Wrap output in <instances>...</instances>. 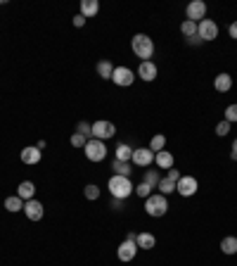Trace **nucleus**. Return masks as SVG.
<instances>
[{"label":"nucleus","mask_w":237,"mask_h":266,"mask_svg":"<svg viewBox=\"0 0 237 266\" xmlns=\"http://www.w3.org/2000/svg\"><path fill=\"white\" fill-rule=\"evenodd\" d=\"M180 31H183L185 38H192V36H197V21L185 19L183 24H180Z\"/></svg>","instance_id":"a878e982"},{"label":"nucleus","mask_w":237,"mask_h":266,"mask_svg":"<svg viewBox=\"0 0 237 266\" xmlns=\"http://www.w3.org/2000/svg\"><path fill=\"white\" fill-rule=\"evenodd\" d=\"M164 145H166V136H162V133H157V136L150 140V150L154 152V155H157V152H162Z\"/></svg>","instance_id":"bb28decb"},{"label":"nucleus","mask_w":237,"mask_h":266,"mask_svg":"<svg viewBox=\"0 0 237 266\" xmlns=\"http://www.w3.org/2000/svg\"><path fill=\"white\" fill-rule=\"evenodd\" d=\"M97 74H100V79H112V74H114V64L109 62V60L97 62Z\"/></svg>","instance_id":"5701e85b"},{"label":"nucleus","mask_w":237,"mask_h":266,"mask_svg":"<svg viewBox=\"0 0 237 266\" xmlns=\"http://www.w3.org/2000/svg\"><path fill=\"white\" fill-rule=\"evenodd\" d=\"M24 214H26V219L29 221H41L43 219V202H38V200H29V202H24Z\"/></svg>","instance_id":"9d476101"},{"label":"nucleus","mask_w":237,"mask_h":266,"mask_svg":"<svg viewBox=\"0 0 237 266\" xmlns=\"http://www.w3.org/2000/svg\"><path fill=\"white\" fill-rule=\"evenodd\" d=\"M112 209H118V212H121V209H123V200H117V197H114V200H112Z\"/></svg>","instance_id":"4c0bfd02"},{"label":"nucleus","mask_w":237,"mask_h":266,"mask_svg":"<svg viewBox=\"0 0 237 266\" xmlns=\"http://www.w3.org/2000/svg\"><path fill=\"white\" fill-rule=\"evenodd\" d=\"M112 169L117 171V176H130V171H133V167H130V162H118V160H114V164H112Z\"/></svg>","instance_id":"b1692460"},{"label":"nucleus","mask_w":237,"mask_h":266,"mask_svg":"<svg viewBox=\"0 0 237 266\" xmlns=\"http://www.w3.org/2000/svg\"><path fill=\"white\" fill-rule=\"evenodd\" d=\"M154 162H157V167H162V169L169 171L173 167V155L162 150V152H157V155H154Z\"/></svg>","instance_id":"6ab92c4d"},{"label":"nucleus","mask_w":237,"mask_h":266,"mask_svg":"<svg viewBox=\"0 0 237 266\" xmlns=\"http://www.w3.org/2000/svg\"><path fill=\"white\" fill-rule=\"evenodd\" d=\"M185 12H187V19L199 24V21L204 19V14H206V2H202V0H192V2L187 5V10Z\"/></svg>","instance_id":"9b49d317"},{"label":"nucleus","mask_w":237,"mask_h":266,"mask_svg":"<svg viewBox=\"0 0 237 266\" xmlns=\"http://www.w3.org/2000/svg\"><path fill=\"white\" fill-rule=\"evenodd\" d=\"M97 12H100V2L97 0H81V14L83 17H95Z\"/></svg>","instance_id":"f3484780"},{"label":"nucleus","mask_w":237,"mask_h":266,"mask_svg":"<svg viewBox=\"0 0 237 266\" xmlns=\"http://www.w3.org/2000/svg\"><path fill=\"white\" fill-rule=\"evenodd\" d=\"M109 192H112V197H117V200H126V197H130L133 195V190H135V185L130 183V176H112L107 183Z\"/></svg>","instance_id":"f257e3e1"},{"label":"nucleus","mask_w":237,"mask_h":266,"mask_svg":"<svg viewBox=\"0 0 237 266\" xmlns=\"http://www.w3.org/2000/svg\"><path fill=\"white\" fill-rule=\"evenodd\" d=\"M130 48H133L135 57H140L142 62H147L152 55H154V41H152L147 33H135V36L130 38Z\"/></svg>","instance_id":"f03ea898"},{"label":"nucleus","mask_w":237,"mask_h":266,"mask_svg":"<svg viewBox=\"0 0 237 266\" xmlns=\"http://www.w3.org/2000/svg\"><path fill=\"white\" fill-rule=\"evenodd\" d=\"M5 209L7 212H22L24 209V200L19 197V195H12V197H5Z\"/></svg>","instance_id":"aec40b11"},{"label":"nucleus","mask_w":237,"mask_h":266,"mask_svg":"<svg viewBox=\"0 0 237 266\" xmlns=\"http://www.w3.org/2000/svg\"><path fill=\"white\" fill-rule=\"evenodd\" d=\"M117 160L118 162H130V160H133V148H130L128 143H121V145H117Z\"/></svg>","instance_id":"412c9836"},{"label":"nucleus","mask_w":237,"mask_h":266,"mask_svg":"<svg viewBox=\"0 0 237 266\" xmlns=\"http://www.w3.org/2000/svg\"><path fill=\"white\" fill-rule=\"evenodd\" d=\"M230 160L237 162V138L233 140V150H230Z\"/></svg>","instance_id":"58836bf2"},{"label":"nucleus","mask_w":237,"mask_h":266,"mask_svg":"<svg viewBox=\"0 0 237 266\" xmlns=\"http://www.w3.org/2000/svg\"><path fill=\"white\" fill-rule=\"evenodd\" d=\"M114 133H117V126H114L112 121H95V124H93V138L102 140V143L107 138H112Z\"/></svg>","instance_id":"6e6552de"},{"label":"nucleus","mask_w":237,"mask_h":266,"mask_svg":"<svg viewBox=\"0 0 237 266\" xmlns=\"http://www.w3.org/2000/svg\"><path fill=\"white\" fill-rule=\"evenodd\" d=\"M112 81H114L117 86L128 88V86H133V81H135V72H133V69H128V67H114Z\"/></svg>","instance_id":"423d86ee"},{"label":"nucleus","mask_w":237,"mask_h":266,"mask_svg":"<svg viewBox=\"0 0 237 266\" xmlns=\"http://www.w3.org/2000/svg\"><path fill=\"white\" fill-rule=\"evenodd\" d=\"M138 76H140L142 81H154V79H157V64L152 62V60L140 62V67H138Z\"/></svg>","instance_id":"4468645a"},{"label":"nucleus","mask_w":237,"mask_h":266,"mask_svg":"<svg viewBox=\"0 0 237 266\" xmlns=\"http://www.w3.org/2000/svg\"><path fill=\"white\" fill-rule=\"evenodd\" d=\"M228 133H230V124L223 119V121L216 126V136H221V138H223V136H228Z\"/></svg>","instance_id":"473e14b6"},{"label":"nucleus","mask_w":237,"mask_h":266,"mask_svg":"<svg viewBox=\"0 0 237 266\" xmlns=\"http://www.w3.org/2000/svg\"><path fill=\"white\" fill-rule=\"evenodd\" d=\"M221 252H223V255H235L237 252V238H233V235L223 238V240H221Z\"/></svg>","instance_id":"4be33fe9"},{"label":"nucleus","mask_w":237,"mask_h":266,"mask_svg":"<svg viewBox=\"0 0 237 266\" xmlns=\"http://www.w3.org/2000/svg\"><path fill=\"white\" fill-rule=\"evenodd\" d=\"M214 88L218 90V93H228V90L233 88V76L226 74V72H223V74H218L216 76V81H214Z\"/></svg>","instance_id":"dca6fc26"},{"label":"nucleus","mask_w":237,"mask_h":266,"mask_svg":"<svg viewBox=\"0 0 237 266\" xmlns=\"http://www.w3.org/2000/svg\"><path fill=\"white\" fill-rule=\"evenodd\" d=\"M130 162L135 167H150L152 162H154V152L150 148H138V150H133V160Z\"/></svg>","instance_id":"f8f14e48"},{"label":"nucleus","mask_w":237,"mask_h":266,"mask_svg":"<svg viewBox=\"0 0 237 266\" xmlns=\"http://www.w3.org/2000/svg\"><path fill=\"white\" fill-rule=\"evenodd\" d=\"M197 188H199V183H197L194 176H180V181L176 183V192L183 195V197H192Z\"/></svg>","instance_id":"0eeeda50"},{"label":"nucleus","mask_w":237,"mask_h":266,"mask_svg":"<svg viewBox=\"0 0 237 266\" xmlns=\"http://www.w3.org/2000/svg\"><path fill=\"white\" fill-rule=\"evenodd\" d=\"M83 192H86L88 200H97V197H100V188H97L95 183H88L86 190H83Z\"/></svg>","instance_id":"c85d7f7f"},{"label":"nucleus","mask_w":237,"mask_h":266,"mask_svg":"<svg viewBox=\"0 0 237 266\" xmlns=\"http://www.w3.org/2000/svg\"><path fill=\"white\" fill-rule=\"evenodd\" d=\"M135 243H138V247H140V250H152V247L157 245V238L145 231V233H138V240H135Z\"/></svg>","instance_id":"a211bd4d"},{"label":"nucleus","mask_w":237,"mask_h":266,"mask_svg":"<svg viewBox=\"0 0 237 266\" xmlns=\"http://www.w3.org/2000/svg\"><path fill=\"white\" fill-rule=\"evenodd\" d=\"M17 195L22 197L24 202H29V200H33V195H36V185H33L31 181H22L17 185Z\"/></svg>","instance_id":"2eb2a0df"},{"label":"nucleus","mask_w":237,"mask_h":266,"mask_svg":"<svg viewBox=\"0 0 237 266\" xmlns=\"http://www.w3.org/2000/svg\"><path fill=\"white\" fill-rule=\"evenodd\" d=\"M166 209H169V200H166V195H162V192H159V195L154 192V195H150V197L145 200V212L150 214V216H154V219H157V216H164Z\"/></svg>","instance_id":"7ed1b4c3"},{"label":"nucleus","mask_w":237,"mask_h":266,"mask_svg":"<svg viewBox=\"0 0 237 266\" xmlns=\"http://www.w3.org/2000/svg\"><path fill=\"white\" fill-rule=\"evenodd\" d=\"M226 121L228 124H235L237 121V105H228L226 107Z\"/></svg>","instance_id":"7c9ffc66"},{"label":"nucleus","mask_w":237,"mask_h":266,"mask_svg":"<svg viewBox=\"0 0 237 266\" xmlns=\"http://www.w3.org/2000/svg\"><path fill=\"white\" fill-rule=\"evenodd\" d=\"M86 143H88V138H83L81 133H74V136H71V145H74V148H86Z\"/></svg>","instance_id":"72a5a7b5"},{"label":"nucleus","mask_w":237,"mask_h":266,"mask_svg":"<svg viewBox=\"0 0 237 266\" xmlns=\"http://www.w3.org/2000/svg\"><path fill=\"white\" fill-rule=\"evenodd\" d=\"M83 24H86V17H83V14H76V17H74V26H78V29H81Z\"/></svg>","instance_id":"c9c22d12"},{"label":"nucleus","mask_w":237,"mask_h":266,"mask_svg":"<svg viewBox=\"0 0 237 266\" xmlns=\"http://www.w3.org/2000/svg\"><path fill=\"white\" fill-rule=\"evenodd\" d=\"M76 133H81L83 138H88V136H93V124H86V121H81V124L76 126Z\"/></svg>","instance_id":"c756f323"},{"label":"nucleus","mask_w":237,"mask_h":266,"mask_svg":"<svg viewBox=\"0 0 237 266\" xmlns=\"http://www.w3.org/2000/svg\"><path fill=\"white\" fill-rule=\"evenodd\" d=\"M159 190H162V195H169V192H176V181H171V178H166L164 176L162 181H159V185H157Z\"/></svg>","instance_id":"cd10ccee"},{"label":"nucleus","mask_w":237,"mask_h":266,"mask_svg":"<svg viewBox=\"0 0 237 266\" xmlns=\"http://www.w3.org/2000/svg\"><path fill=\"white\" fill-rule=\"evenodd\" d=\"M135 255H138V243H133V240H123L117 250L118 262H133Z\"/></svg>","instance_id":"1a4fd4ad"},{"label":"nucleus","mask_w":237,"mask_h":266,"mask_svg":"<svg viewBox=\"0 0 237 266\" xmlns=\"http://www.w3.org/2000/svg\"><path fill=\"white\" fill-rule=\"evenodd\" d=\"M228 33H230V38H235V41H237V21H233V24H230Z\"/></svg>","instance_id":"e433bc0d"},{"label":"nucleus","mask_w":237,"mask_h":266,"mask_svg":"<svg viewBox=\"0 0 237 266\" xmlns=\"http://www.w3.org/2000/svg\"><path fill=\"white\" fill-rule=\"evenodd\" d=\"M159 181H162V176L157 174V171H145V178H142V183H147L152 190H157V185H159Z\"/></svg>","instance_id":"393cba45"},{"label":"nucleus","mask_w":237,"mask_h":266,"mask_svg":"<svg viewBox=\"0 0 237 266\" xmlns=\"http://www.w3.org/2000/svg\"><path fill=\"white\" fill-rule=\"evenodd\" d=\"M197 36L202 38V43L216 41V38H218V24H216L214 19H202L197 24Z\"/></svg>","instance_id":"39448f33"},{"label":"nucleus","mask_w":237,"mask_h":266,"mask_svg":"<svg viewBox=\"0 0 237 266\" xmlns=\"http://www.w3.org/2000/svg\"><path fill=\"white\" fill-rule=\"evenodd\" d=\"M19 157H22L24 164H31V167H33V164H38V162L43 160V152L36 148V145H31V148H24Z\"/></svg>","instance_id":"ddd939ff"},{"label":"nucleus","mask_w":237,"mask_h":266,"mask_svg":"<svg viewBox=\"0 0 237 266\" xmlns=\"http://www.w3.org/2000/svg\"><path fill=\"white\" fill-rule=\"evenodd\" d=\"M187 43H190V45H199L202 38H199V36H192V38H187Z\"/></svg>","instance_id":"ea45409f"},{"label":"nucleus","mask_w":237,"mask_h":266,"mask_svg":"<svg viewBox=\"0 0 237 266\" xmlns=\"http://www.w3.org/2000/svg\"><path fill=\"white\" fill-rule=\"evenodd\" d=\"M83 152H86V157L90 162H102L105 157H107V148H105V143L97 138H90L86 143V148H83Z\"/></svg>","instance_id":"20e7f679"},{"label":"nucleus","mask_w":237,"mask_h":266,"mask_svg":"<svg viewBox=\"0 0 237 266\" xmlns=\"http://www.w3.org/2000/svg\"><path fill=\"white\" fill-rule=\"evenodd\" d=\"M180 176H183V174H180L178 169H173V167H171L169 171H166V178H171V181H176V183L180 181Z\"/></svg>","instance_id":"f704fd0d"},{"label":"nucleus","mask_w":237,"mask_h":266,"mask_svg":"<svg viewBox=\"0 0 237 266\" xmlns=\"http://www.w3.org/2000/svg\"><path fill=\"white\" fill-rule=\"evenodd\" d=\"M133 192H138V197H145V200H147V197L152 195V188L147 185V183H138V188H135Z\"/></svg>","instance_id":"2f4dec72"}]
</instances>
